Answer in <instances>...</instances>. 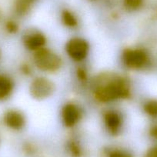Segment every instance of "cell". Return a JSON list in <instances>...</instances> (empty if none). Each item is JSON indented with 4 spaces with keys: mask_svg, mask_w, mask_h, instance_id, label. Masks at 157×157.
<instances>
[{
    "mask_svg": "<svg viewBox=\"0 0 157 157\" xmlns=\"http://www.w3.org/2000/svg\"><path fill=\"white\" fill-rule=\"evenodd\" d=\"M143 109L149 116L157 118V99H150L147 101L144 104Z\"/></svg>",
    "mask_w": 157,
    "mask_h": 157,
    "instance_id": "4fadbf2b",
    "label": "cell"
},
{
    "mask_svg": "<svg viewBox=\"0 0 157 157\" xmlns=\"http://www.w3.org/2000/svg\"><path fill=\"white\" fill-rule=\"evenodd\" d=\"M90 50L88 43L82 38H72L68 41L66 51L72 59L81 62L86 58Z\"/></svg>",
    "mask_w": 157,
    "mask_h": 157,
    "instance_id": "277c9868",
    "label": "cell"
},
{
    "mask_svg": "<svg viewBox=\"0 0 157 157\" xmlns=\"http://www.w3.org/2000/svg\"><path fill=\"white\" fill-rule=\"evenodd\" d=\"M4 122L10 129L19 130L25 126V120L23 115L16 110H10L5 114Z\"/></svg>",
    "mask_w": 157,
    "mask_h": 157,
    "instance_id": "ba28073f",
    "label": "cell"
},
{
    "mask_svg": "<svg viewBox=\"0 0 157 157\" xmlns=\"http://www.w3.org/2000/svg\"><path fill=\"white\" fill-rule=\"evenodd\" d=\"M123 61L130 69H142L149 61L148 54L143 49H127L123 52Z\"/></svg>",
    "mask_w": 157,
    "mask_h": 157,
    "instance_id": "5b68a950",
    "label": "cell"
},
{
    "mask_svg": "<svg viewBox=\"0 0 157 157\" xmlns=\"http://www.w3.org/2000/svg\"><path fill=\"white\" fill-rule=\"evenodd\" d=\"M77 75L81 80H86V72L83 69H78L77 71Z\"/></svg>",
    "mask_w": 157,
    "mask_h": 157,
    "instance_id": "d6986e66",
    "label": "cell"
},
{
    "mask_svg": "<svg viewBox=\"0 0 157 157\" xmlns=\"http://www.w3.org/2000/svg\"><path fill=\"white\" fill-rule=\"evenodd\" d=\"M2 18V13H1V10H0V19Z\"/></svg>",
    "mask_w": 157,
    "mask_h": 157,
    "instance_id": "44dd1931",
    "label": "cell"
},
{
    "mask_svg": "<svg viewBox=\"0 0 157 157\" xmlns=\"http://www.w3.org/2000/svg\"><path fill=\"white\" fill-rule=\"evenodd\" d=\"M54 92L55 84L45 77H37L30 84V95L38 100H43L50 97Z\"/></svg>",
    "mask_w": 157,
    "mask_h": 157,
    "instance_id": "3957f363",
    "label": "cell"
},
{
    "mask_svg": "<svg viewBox=\"0 0 157 157\" xmlns=\"http://www.w3.org/2000/svg\"><path fill=\"white\" fill-rule=\"evenodd\" d=\"M46 43V37L41 33H30L24 38V44L25 47L35 52L44 47Z\"/></svg>",
    "mask_w": 157,
    "mask_h": 157,
    "instance_id": "9c48e42d",
    "label": "cell"
},
{
    "mask_svg": "<svg viewBox=\"0 0 157 157\" xmlns=\"http://www.w3.org/2000/svg\"><path fill=\"white\" fill-rule=\"evenodd\" d=\"M13 90V83L10 78L0 75V100L6 99Z\"/></svg>",
    "mask_w": 157,
    "mask_h": 157,
    "instance_id": "30bf717a",
    "label": "cell"
},
{
    "mask_svg": "<svg viewBox=\"0 0 157 157\" xmlns=\"http://www.w3.org/2000/svg\"><path fill=\"white\" fill-rule=\"evenodd\" d=\"M149 134L154 140H157V125L151 127L150 130H149Z\"/></svg>",
    "mask_w": 157,
    "mask_h": 157,
    "instance_id": "ffe728a7",
    "label": "cell"
},
{
    "mask_svg": "<svg viewBox=\"0 0 157 157\" xmlns=\"http://www.w3.org/2000/svg\"><path fill=\"white\" fill-rule=\"evenodd\" d=\"M69 149L73 157H81L82 154L80 146L75 142L72 141L69 143Z\"/></svg>",
    "mask_w": 157,
    "mask_h": 157,
    "instance_id": "9a60e30c",
    "label": "cell"
},
{
    "mask_svg": "<svg viewBox=\"0 0 157 157\" xmlns=\"http://www.w3.org/2000/svg\"><path fill=\"white\" fill-rule=\"evenodd\" d=\"M80 111L78 107L72 103L64 105L62 110L63 122L66 127H73L80 119Z\"/></svg>",
    "mask_w": 157,
    "mask_h": 157,
    "instance_id": "8992f818",
    "label": "cell"
},
{
    "mask_svg": "<svg viewBox=\"0 0 157 157\" xmlns=\"http://www.w3.org/2000/svg\"><path fill=\"white\" fill-rule=\"evenodd\" d=\"M6 28L7 31L10 33H15L16 32L18 31V25L13 21H9L6 22Z\"/></svg>",
    "mask_w": 157,
    "mask_h": 157,
    "instance_id": "e0dca14e",
    "label": "cell"
},
{
    "mask_svg": "<svg viewBox=\"0 0 157 157\" xmlns=\"http://www.w3.org/2000/svg\"><path fill=\"white\" fill-rule=\"evenodd\" d=\"M145 157H157V146L150 148L146 152Z\"/></svg>",
    "mask_w": 157,
    "mask_h": 157,
    "instance_id": "ac0fdd59",
    "label": "cell"
},
{
    "mask_svg": "<svg viewBox=\"0 0 157 157\" xmlns=\"http://www.w3.org/2000/svg\"><path fill=\"white\" fill-rule=\"evenodd\" d=\"M130 95L129 85L124 78L114 77L96 86L95 96L101 102H113L120 99H126Z\"/></svg>",
    "mask_w": 157,
    "mask_h": 157,
    "instance_id": "6da1fadb",
    "label": "cell"
},
{
    "mask_svg": "<svg viewBox=\"0 0 157 157\" xmlns=\"http://www.w3.org/2000/svg\"><path fill=\"white\" fill-rule=\"evenodd\" d=\"M143 3V0H123V4L126 9L129 11L139 10Z\"/></svg>",
    "mask_w": 157,
    "mask_h": 157,
    "instance_id": "5bb4252c",
    "label": "cell"
},
{
    "mask_svg": "<svg viewBox=\"0 0 157 157\" xmlns=\"http://www.w3.org/2000/svg\"><path fill=\"white\" fill-rule=\"evenodd\" d=\"M33 59L36 67L44 72H56L62 66L61 58L52 50L44 47L35 52Z\"/></svg>",
    "mask_w": 157,
    "mask_h": 157,
    "instance_id": "7a4b0ae2",
    "label": "cell"
},
{
    "mask_svg": "<svg viewBox=\"0 0 157 157\" xmlns=\"http://www.w3.org/2000/svg\"><path fill=\"white\" fill-rule=\"evenodd\" d=\"M107 157H132V155L127 151L115 149L113 150H110L107 153Z\"/></svg>",
    "mask_w": 157,
    "mask_h": 157,
    "instance_id": "2e32d148",
    "label": "cell"
},
{
    "mask_svg": "<svg viewBox=\"0 0 157 157\" xmlns=\"http://www.w3.org/2000/svg\"><path fill=\"white\" fill-rule=\"evenodd\" d=\"M37 0H16L15 10L19 16H25L31 10Z\"/></svg>",
    "mask_w": 157,
    "mask_h": 157,
    "instance_id": "8fae6325",
    "label": "cell"
},
{
    "mask_svg": "<svg viewBox=\"0 0 157 157\" xmlns=\"http://www.w3.org/2000/svg\"><path fill=\"white\" fill-rule=\"evenodd\" d=\"M104 122L109 132L113 135H117L120 132L123 120L120 114L115 111H109L104 115Z\"/></svg>",
    "mask_w": 157,
    "mask_h": 157,
    "instance_id": "52a82bcc",
    "label": "cell"
},
{
    "mask_svg": "<svg viewBox=\"0 0 157 157\" xmlns=\"http://www.w3.org/2000/svg\"><path fill=\"white\" fill-rule=\"evenodd\" d=\"M62 22L66 26L74 28L78 25V20L72 13L69 10H63L61 15Z\"/></svg>",
    "mask_w": 157,
    "mask_h": 157,
    "instance_id": "7c38bea8",
    "label": "cell"
}]
</instances>
